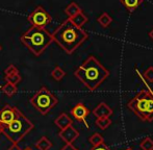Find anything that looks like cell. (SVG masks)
Wrapping results in <instances>:
<instances>
[{
    "label": "cell",
    "mask_w": 153,
    "mask_h": 150,
    "mask_svg": "<svg viewBox=\"0 0 153 150\" xmlns=\"http://www.w3.org/2000/svg\"><path fill=\"white\" fill-rule=\"evenodd\" d=\"M52 39L68 54H72L88 38L89 35L80 27H77L67 19L53 31Z\"/></svg>",
    "instance_id": "6da1fadb"
},
{
    "label": "cell",
    "mask_w": 153,
    "mask_h": 150,
    "mask_svg": "<svg viewBox=\"0 0 153 150\" xmlns=\"http://www.w3.org/2000/svg\"><path fill=\"white\" fill-rule=\"evenodd\" d=\"M74 75L88 89L95 91L108 77L109 71L99 63L96 57L91 55L77 68Z\"/></svg>",
    "instance_id": "7a4b0ae2"
},
{
    "label": "cell",
    "mask_w": 153,
    "mask_h": 150,
    "mask_svg": "<svg viewBox=\"0 0 153 150\" xmlns=\"http://www.w3.org/2000/svg\"><path fill=\"white\" fill-rule=\"evenodd\" d=\"M20 41L32 54L39 56L53 42V39L52 35L46 28L31 26L21 36Z\"/></svg>",
    "instance_id": "3957f363"
},
{
    "label": "cell",
    "mask_w": 153,
    "mask_h": 150,
    "mask_svg": "<svg viewBox=\"0 0 153 150\" xmlns=\"http://www.w3.org/2000/svg\"><path fill=\"white\" fill-rule=\"evenodd\" d=\"M2 134L13 143L18 144L33 129V124L22 113H19L10 123L1 125Z\"/></svg>",
    "instance_id": "277c9868"
},
{
    "label": "cell",
    "mask_w": 153,
    "mask_h": 150,
    "mask_svg": "<svg viewBox=\"0 0 153 150\" xmlns=\"http://www.w3.org/2000/svg\"><path fill=\"white\" fill-rule=\"evenodd\" d=\"M128 108L143 121H153V93L143 90L127 104Z\"/></svg>",
    "instance_id": "5b68a950"
},
{
    "label": "cell",
    "mask_w": 153,
    "mask_h": 150,
    "mask_svg": "<svg viewBox=\"0 0 153 150\" xmlns=\"http://www.w3.org/2000/svg\"><path fill=\"white\" fill-rule=\"evenodd\" d=\"M57 98L47 89L42 87L33 96L30 98L31 105L42 115H46L57 104Z\"/></svg>",
    "instance_id": "8992f818"
},
{
    "label": "cell",
    "mask_w": 153,
    "mask_h": 150,
    "mask_svg": "<svg viewBox=\"0 0 153 150\" xmlns=\"http://www.w3.org/2000/svg\"><path fill=\"white\" fill-rule=\"evenodd\" d=\"M27 21L34 27L45 28L49 23H51L52 17L42 5H38L27 17Z\"/></svg>",
    "instance_id": "52a82bcc"
},
{
    "label": "cell",
    "mask_w": 153,
    "mask_h": 150,
    "mask_svg": "<svg viewBox=\"0 0 153 150\" xmlns=\"http://www.w3.org/2000/svg\"><path fill=\"white\" fill-rule=\"evenodd\" d=\"M20 111L15 106H10V104H5L3 108H0V124L5 125L8 124L17 117Z\"/></svg>",
    "instance_id": "ba28073f"
},
{
    "label": "cell",
    "mask_w": 153,
    "mask_h": 150,
    "mask_svg": "<svg viewBox=\"0 0 153 150\" xmlns=\"http://www.w3.org/2000/svg\"><path fill=\"white\" fill-rule=\"evenodd\" d=\"M4 74H5V81L6 82H10L12 85H19L22 80V77H21V74L19 72V70L17 69V67L13 64L8 65L6 67V69L4 70Z\"/></svg>",
    "instance_id": "9c48e42d"
},
{
    "label": "cell",
    "mask_w": 153,
    "mask_h": 150,
    "mask_svg": "<svg viewBox=\"0 0 153 150\" xmlns=\"http://www.w3.org/2000/svg\"><path fill=\"white\" fill-rule=\"evenodd\" d=\"M89 114H90L89 108L83 103H81V102L77 103L76 105L71 110V115H72L77 121L83 122V123L87 125V127H89V125H88L87 122H85V119H87V117L89 116Z\"/></svg>",
    "instance_id": "30bf717a"
},
{
    "label": "cell",
    "mask_w": 153,
    "mask_h": 150,
    "mask_svg": "<svg viewBox=\"0 0 153 150\" xmlns=\"http://www.w3.org/2000/svg\"><path fill=\"white\" fill-rule=\"evenodd\" d=\"M59 137L64 141L66 144H72L75 140L79 137L78 130H76L72 125L64 128L59 131Z\"/></svg>",
    "instance_id": "8fae6325"
},
{
    "label": "cell",
    "mask_w": 153,
    "mask_h": 150,
    "mask_svg": "<svg viewBox=\"0 0 153 150\" xmlns=\"http://www.w3.org/2000/svg\"><path fill=\"white\" fill-rule=\"evenodd\" d=\"M93 114H94V116L97 119H99V118H108L109 116L113 114V110H111L106 103L101 102V103H99L98 105L94 108Z\"/></svg>",
    "instance_id": "7c38bea8"
},
{
    "label": "cell",
    "mask_w": 153,
    "mask_h": 150,
    "mask_svg": "<svg viewBox=\"0 0 153 150\" xmlns=\"http://www.w3.org/2000/svg\"><path fill=\"white\" fill-rule=\"evenodd\" d=\"M54 124L62 130L68 126L72 125V119L66 113H62L54 120Z\"/></svg>",
    "instance_id": "4fadbf2b"
},
{
    "label": "cell",
    "mask_w": 153,
    "mask_h": 150,
    "mask_svg": "<svg viewBox=\"0 0 153 150\" xmlns=\"http://www.w3.org/2000/svg\"><path fill=\"white\" fill-rule=\"evenodd\" d=\"M68 19H70V21L75 25V26L80 27V28L82 27V25H85V23L88 22V17L85 16L82 12L78 13V14L75 15V16L72 17V18H68Z\"/></svg>",
    "instance_id": "5bb4252c"
},
{
    "label": "cell",
    "mask_w": 153,
    "mask_h": 150,
    "mask_svg": "<svg viewBox=\"0 0 153 150\" xmlns=\"http://www.w3.org/2000/svg\"><path fill=\"white\" fill-rule=\"evenodd\" d=\"M80 12H82V10H81V8L79 7L78 4L75 3V2L70 3L66 8H65V14H66L69 18H72V17H74L75 15H77Z\"/></svg>",
    "instance_id": "9a60e30c"
},
{
    "label": "cell",
    "mask_w": 153,
    "mask_h": 150,
    "mask_svg": "<svg viewBox=\"0 0 153 150\" xmlns=\"http://www.w3.org/2000/svg\"><path fill=\"white\" fill-rule=\"evenodd\" d=\"M52 147V143L47 137H42L36 143V148L38 150H49Z\"/></svg>",
    "instance_id": "2e32d148"
},
{
    "label": "cell",
    "mask_w": 153,
    "mask_h": 150,
    "mask_svg": "<svg viewBox=\"0 0 153 150\" xmlns=\"http://www.w3.org/2000/svg\"><path fill=\"white\" fill-rule=\"evenodd\" d=\"M120 1L129 12H133L139 7L143 0H120Z\"/></svg>",
    "instance_id": "e0dca14e"
},
{
    "label": "cell",
    "mask_w": 153,
    "mask_h": 150,
    "mask_svg": "<svg viewBox=\"0 0 153 150\" xmlns=\"http://www.w3.org/2000/svg\"><path fill=\"white\" fill-rule=\"evenodd\" d=\"M1 91L5 94L7 97H13L17 93V85H12L10 82H6L4 85H2Z\"/></svg>",
    "instance_id": "ac0fdd59"
},
{
    "label": "cell",
    "mask_w": 153,
    "mask_h": 150,
    "mask_svg": "<svg viewBox=\"0 0 153 150\" xmlns=\"http://www.w3.org/2000/svg\"><path fill=\"white\" fill-rule=\"evenodd\" d=\"M97 21H98V23L102 27H108L109 24L111 23V21H113V19H111V17L109 16L107 13H103L102 15L99 16V18L97 19Z\"/></svg>",
    "instance_id": "d6986e66"
},
{
    "label": "cell",
    "mask_w": 153,
    "mask_h": 150,
    "mask_svg": "<svg viewBox=\"0 0 153 150\" xmlns=\"http://www.w3.org/2000/svg\"><path fill=\"white\" fill-rule=\"evenodd\" d=\"M65 75H66V72H65L61 67H59V66L55 67L54 69L51 71V76H52V78L55 79L56 81H61L65 77Z\"/></svg>",
    "instance_id": "ffe728a7"
},
{
    "label": "cell",
    "mask_w": 153,
    "mask_h": 150,
    "mask_svg": "<svg viewBox=\"0 0 153 150\" xmlns=\"http://www.w3.org/2000/svg\"><path fill=\"white\" fill-rule=\"evenodd\" d=\"M89 141H90V143L93 145V147L99 146V145H101V144L104 143V139H103V137L101 136L100 134H98V132H96V134H94L93 136L90 137Z\"/></svg>",
    "instance_id": "44dd1931"
},
{
    "label": "cell",
    "mask_w": 153,
    "mask_h": 150,
    "mask_svg": "<svg viewBox=\"0 0 153 150\" xmlns=\"http://www.w3.org/2000/svg\"><path fill=\"white\" fill-rule=\"evenodd\" d=\"M111 121L109 118H99L96 120V125L101 129H106L109 125H111Z\"/></svg>",
    "instance_id": "7402d4cb"
},
{
    "label": "cell",
    "mask_w": 153,
    "mask_h": 150,
    "mask_svg": "<svg viewBox=\"0 0 153 150\" xmlns=\"http://www.w3.org/2000/svg\"><path fill=\"white\" fill-rule=\"evenodd\" d=\"M140 146L143 150H153V140L151 138H146L142 141Z\"/></svg>",
    "instance_id": "603a6c76"
},
{
    "label": "cell",
    "mask_w": 153,
    "mask_h": 150,
    "mask_svg": "<svg viewBox=\"0 0 153 150\" xmlns=\"http://www.w3.org/2000/svg\"><path fill=\"white\" fill-rule=\"evenodd\" d=\"M144 77L147 79L149 82H153V67H150L144 72Z\"/></svg>",
    "instance_id": "cb8c5ba5"
},
{
    "label": "cell",
    "mask_w": 153,
    "mask_h": 150,
    "mask_svg": "<svg viewBox=\"0 0 153 150\" xmlns=\"http://www.w3.org/2000/svg\"><path fill=\"white\" fill-rule=\"evenodd\" d=\"M91 150H111V149L109 148L108 146H106L104 143H103V144L99 145V146H94Z\"/></svg>",
    "instance_id": "d4e9b609"
},
{
    "label": "cell",
    "mask_w": 153,
    "mask_h": 150,
    "mask_svg": "<svg viewBox=\"0 0 153 150\" xmlns=\"http://www.w3.org/2000/svg\"><path fill=\"white\" fill-rule=\"evenodd\" d=\"M61 150H77L72 144H66Z\"/></svg>",
    "instance_id": "484cf974"
},
{
    "label": "cell",
    "mask_w": 153,
    "mask_h": 150,
    "mask_svg": "<svg viewBox=\"0 0 153 150\" xmlns=\"http://www.w3.org/2000/svg\"><path fill=\"white\" fill-rule=\"evenodd\" d=\"M7 150H22V149H21L20 147H19L18 144H12V146L8 147Z\"/></svg>",
    "instance_id": "4316f807"
},
{
    "label": "cell",
    "mask_w": 153,
    "mask_h": 150,
    "mask_svg": "<svg viewBox=\"0 0 153 150\" xmlns=\"http://www.w3.org/2000/svg\"><path fill=\"white\" fill-rule=\"evenodd\" d=\"M149 37L151 38L152 40H153V29H152V30H151V31H150V33H149Z\"/></svg>",
    "instance_id": "83f0119b"
},
{
    "label": "cell",
    "mask_w": 153,
    "mask_h": 150,
    "mask_svg": "<svg viewBox=\"0 0 153 150\" xmlns=\"http://www.w3.org/2000/svg\"><path fill=\"white\" fill-rule=\"evenodd\" d=\"M2 134V127H1V124H0V134Z\"/></svg>",
    "instance_id": "f1b7e54d"
},
{
    "label": "cell",
    "mask_w": 153,
    "mask_h": 150,
    "mask_svg": "<svg viewBox=\"0 0 153 150\" xmlns=\"http://www.w3.org/2000/svg\"><path fill=\"white\" fill-rule=\"evenodd\" d=\"M1 50H2V46L0 45V52H1Z\"/></svg>",
    "instance_id": "f546056e"
},
{
    "label": "cell",
    "mask_w": 153,
    "mask_h": 150,
    "mask_svg": "<svg viewBox=\"0 0 153 150\" xmlns=\"http://www.w3.org/2000/svg\"><path fill=\"white\" fill-rule=\"evenodd\" d=\"M24 150H32L31 148H26V149H24Z\"/></svg>",
    "instance_id": "4dcf8cb0"
},
{
    "label": "cell",
    "mask_w": 153,
    "mask_h": 150,
    "mask_svg": "<svg viewBox=\"0 0 153 150\" xmlns=\"http://www.w3.org/2000/svg\"><path fill=\"white\" fill-rule=\"evenodd\" d=\"M126 150H132V149H126Z\"/></svg>",
    "instance_id": "1f68e13d"
}]
</instances>
